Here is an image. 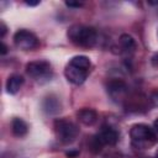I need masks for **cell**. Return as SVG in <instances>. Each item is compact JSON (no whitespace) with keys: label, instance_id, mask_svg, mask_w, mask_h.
I'll return each mask as SVG.
<instances>
[{"label":"cell","instance_id":"cell-1","mask_svg":"<svg viewBox=\"0 0 158 158\" xmlns=\"http://www.w3.org/2000/svg\"><path fill=\"white\" fill-rule=\"evenodd\" d=\"M91 68V62L86 56L73 57L64 68V75L72 84L80 85L89 77Z\"/></svg>","mask_w":158,"mask_h":158},{"label":"cell","instance_id":"cell-2","mask_svg":"<svg viewBox=\"0 0 158 158\" xmlns=\"http://www.w3.org/2000/svg\"><path fill=\"white\" fill-rule=\"evenodd\" d=\"M131 144L136 149H149L158 142V136L154 128L146 123H136L130 130Z\"/></svg>","mask_w":158,"mask_h":158},{"label":"cell","instance_id":"cell-3","mask_svg":"<svg viewBox=\"0 0 158 158\" xmlns=\"http://www.w3.org/2000/svg\"><path fill=\"white\" fill-rule=\"evenodd\" d=\"M67 36L73 44L83 48H93L99 40L98 32L94 27L79 23L72 25L67 31Z\"/></svg>","mask_w":158,"mask_h":158},{"label":"cell","instance_id":"cell-4","mask_svg":"<svg viewBox=\"0 0 158 158\" xmlns=\"http://www.w3.org/2000/svg\"><path fill=\"white\" fill-rule=\"evenodd\" d=\"M118 139H120L118 131L110 125H105L100 128V131L95 136L90 138L89 148L94 153H98L101 151L104 146H115L118 142Z\"/></svg>","mask_w":158,"mask_h":158},{"label":"cell","instance_id":"cell-5","mask_svg":"<svg viewBox=\"0 0 158 158\" xmlns=\"http://www.w3.org/2000/svg\"><path fill=\"white\" fill-rule=\"evenodd\" d=\"M26 73L31 79H33L36 83H40V84H44L49 81L53 77L52 65L48 60H44V59H37L27 63Z\"/></svg>","mask_w":158,"mask_h":158},{"label":"cell","instance_id":"cell-6","mask_svg":"<svg viewBox=\"0 0 158 158\" xmlns=\"http://www.w3.org/2000/svg\"><path fill=\"white\" fill-rule=\"evenodd\" d=\"M53 128L58 141L63 144L73 143L79 135V127L67 118H57L53 123Z\"/></svg>","mask_w":158,"mask_h":158},{"label":"cell","instance_id":"cell-7","mask_svg":"<svg viewBox=\"0 0 158 158\" xmlns=\"http://www.w3.org/2000/svg\"><path fill=\"white\" fill-rule=\"evenodd\" d=\"M106 90L111 100L116 104H125L128 100V85L122 79H111L106 84Z\"/></svg>","mask_w":158,"mask_h":158},{"label":"cell","instance_id":"cell-8","mask_svg":"<svg viewBox=\"0 0 158 158\" xmlns=\"http://www.w3.org/2000/svg\"><path fill=\"white\" fill-rule=\"evenodd\" d=\"M14 43L22 51H32L40 46L38 37L28 30H19L14 35Z\"/></svg>","mask_w":158,"mask_h":158},{"label":"cell","instance_id":"cell-9","mask_svg":"<svg viewBox=\"0 0 158 158\" xmlns=\"http://www.w3.org/2000/svg\"><path fill=\"white\" fill-rule=\"evenodd\" d=\"M77 117H78V120L83 125H85V126H93L98 121V112L94 109L84 107V109H80L77 112Z\"/></svg>","mask_w":158,"mask_h":158},{"label":"cell","instance_id":"cell-10","mask_svg":"<svg viewBox=\"0 0 158 158\" xmlns=\"http://www.w3.org/2000/svg\"><path fill=\"white\" fill-rule=\"evenodd\" d=\"M118 44H120V48L122 52L130 54V53H133L135 49H136V41L135 38L128 35V33H122L118 38Z\"/></svg>","mask_w":158,"mask_h":158},{"label":"cell","instance_id":"cell-11","mask_svg":"<svg viewBox=\"0 0 158 158\" xmlns=\"http://www.w3.org/2000/svg\"><path fill=\"white\" fill-rule=\"evenodd\" d=\"M23 84V77L20 74H12L6 80V91L11 95L16 94Z\"/></svg>","mask_w":158,"mask_h":158},{"label":"cell","instance_id":"cell-12","mask_svg":"<svg viewBox=\"0 0 158 158\" xmlns=\"http://www.w3.org/2000/svg\"><path fill=\"white\" fill-rule=\"evenodd\" d=\"M11 131H12L14 136L23 137L28 132V125H27V122L25 120H22L20 117H15L11 121Z\"/></svg>","mask_w":158,"mask_h":158},{"label":"cell","instance_id":"cell-13","mask_svg":"<svg viewBox=\"0 0 158 158\" xmlns=\"http://www.w3.org/2000/svg\"><path fill=\"white\" fill-rule=\"evenodd\" d=\"M43 110L47 114H49V115H53V114L59 112V110H60V102H59L58 98L52 96V95L47 96L44 99V101H43Z\"/></svg>","mask_w":158,"mask_h":158},{"label":"cell","instance_id":"cell-14","mask_svg":"<svg viewBox=\"0 0 158 158\" xmlns=\"http://www.w3.org/2000/svg\"><path fill=\"white\" fill-rule=\"evenodd\" d=\"M149 101L152 102L153 106H158V89L151 94V96H149Z\"/></svg>","mask_w":158,"mask_h":158},{"label":"cell","instance_id":"cell-15","mask_svg":"<svg viewBox=\"0 0 158 158\" xmlns=\"http://www.w3.org/2000/svg\"><path fill=\"white\" fill-rule=\"evenodd\" d=\"M65 5L68 7H81L84 4L83 2H74V1H65Z\"/></svg>","mask_w":158,"mask_h":158},{"label":"cell","instance_id":"cell-16","mask_svg":"<svg viewBox=\"0 0 158 158\" xmlns=\"http://www.w3.org/2000/svg\"><path fill=\"white\" fill-rule=\"evenodd\" d=\"M6 31H7V27H6L5 22H4V21H0V36H1V38L5 36Z\"/></svg>","mask_w":158,"mask_h":158},{"label":"cell","instance_id":"cell-17","mask_svg":"<svg viewBox=\"0 0 158 158\" xmlns=\"http://www.w3.org/2000/svg\"><path fill=\"white\" fill-rule=\"evenodd\" d=\"M0 53L1 54H6L7 53V46L4 42H1V51H0Z\"/></svg>","mask_w":158,"mask_h":158},{"label":"cell","instance_id":"cell-18","mask_svg":"<svg viewBox=\"0 0 158 158\" xmlns=\"http://www.w3.org/2000/svg\"><path fill=\"white\" fill-rule=\"evenodd\" d=\"M25 2H26V5H28V6H36V5L40 4V1H25Z\"/></svg>","mask_w":158,"mask_h":158},{"label":"cell","instance_id":"cell-19","mask_svg":"<svg viewBox=\"0 0 158 158\" xmlns=\"http://www.w3.org/2000/svg\"><path fill=\"white\" fill-rule=\"evenodd\" d=\"M78 154H79V152H68V153H67L68 157H75V156H78Z\"/></svg>","mask_w":158,"mask_h":158},{"label":"cell","instance_id":"cell-20","mask_svg":"<svg viewBox=\"0 0 158 158\" xmlns=\"http://www.w3.org/2000/svg\"><path fill=\"white\" fill-rule=\"evenodd\" d=\"M153 125H154V131L158 133V118L154 121V123H153Z\"/></svg>","mask_w":158,"mask_h":158},{"label":"cell","instance_id":"cell-21","mask_svg":"<svg viewBox=\"0 0 158 158\" xmlns=\"http://www.w3.org/2000/svg\"><path fill=\"white\" fill-rule=\"evenodd\" d=\"M154 158H158V149H157V152H156V157Z\"/></svg>","mask_w":158,"mask_h":158}]
</instances>
